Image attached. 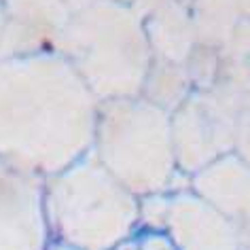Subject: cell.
I'll return each mask as SVG.
<instances>
[{
	"label": "cell",
	"instance_id": "cell-10",
	"mask_svg": "<svg viewBox=\"0 0 250 250\" xmlns=\"http://www.w3.org/2000/svg\"><path fill=\"white\" fill-rule=\"evenodd\" d=\"M145 23L155 60L187 64L197 47L195 28L189 11L178 0L140 4L134 2Z\"/></svg>",
	"mask_w": 250,
	"mask_h": 250
},
{
	"label": "cell",
	"instance_id": "cell-9",
	"mask_svg": "<svg viewBox=\"0 0 250 250\" xmlns=\"http://www.w3.org/2000/svg\"><path fill=\"white\" fill-rule=\"evenodd\" d=\"M189 187L233 225L250 246V166L235 151L225 153L189 178Z\"/></svg>",
	"mask_w": 250,
	"mask_h": 250
},
{
	"label": "cell",
	"instance_id": "cell-14",
	"mask_svg": "<svg viewBox=\"0 0 250 250\" xmlns=\"http://www.w3.org/2000/svg\"><path fill=\"white\" fill-rule=\"evenodd\" d=\"M2 23L4 20H2V7H0V39H2Z\"/></svg>",
	"mask_w": 250,
	"mask_h": 250
},
{
	"label": "cell",
	"instance_id": "cell-6",
	"mask_svg": "<svg viewBox=\"0 0 250 250\" xmlns=\"http://www.w3.org/2000/svg\"><path fill=\"white\" fill-rule=\"evenodd\" d=\"M172 136L178 170L193 176L233 151L237 110L210 89H195L172 112Z\"/></svg>",
	"mask_w": 250,
	"mask_h": 250
},
{
	"label": "cell",
	"instance_id": "cell-7",
	"mask_svg": "<svg viewBox=\"0 0 250 250\" xmlns=\"http://www.w3.org/2000/svg\"><path fill=\"white\" fill-rule=\"evenodd\" d=\"M45 178L0 159V250H45L51 242Z\"/></svg>",
	"mask_w": 250,
	"mask_h": 250
},
{
	"label": "cell",
	"instance_id": "cell-2",
	"mask_svg": "<svg viewBox=\"0 0 250 250\" xmlns=\"http://www.w3.org/2000/svg\"><path fill=\"white\" fill-rule=\"evenodd\" d=\"M58 51L100 102L142 96L155 62L136 4L93 0L70 13Z\"/></svg>",
	"mask_w": 250,
	"mask_h": 250
},
{
	"label": "cell",
	"instance_id": "cell-3",
	"mask_svg": "<svg viewBox=\"0 0 250 250\" xmlns=\"http://www.w3.org/2000/svg\"><path fill=\"white\" fill-rule=\"evenodd\" d=\"M53 242L112 250L140 227V197L123 187L91 151L42 185Z\"/></svg>",
	"mask_w": 250,
	"mask_h": 250
},
{
	"label": "cell",
	"instance_id": "cell-1",
	"mask_svg": "<svg viewBox=\"0 0 250 250\" xmlns=\"http://www.w3.org/2000/svg\"><path fill=\"white\" fill-rule=\"evenodd\" d=\"M100 100L60 51L0 58V159L41 178L93 148Z\"/></svg>",
	"mask_w": 250,
	"mask_h": 250
},
{
	"label": "cell",
	"instance_id": "cell-8",
	"mask_svg": "<svg viewBox=\"0 0 250 250\" xmlns=\"http://www.w3.org/2000/svg\"><path fill=\"white\" fill-rule=\"evenodd\" d=\"M2 39L0 58L58 51L70 20L64 0H0Z\"/></svg>",
	"mask_w": 250,
	"mask_h": 250
},
{
	"label": "cell",
	"instance_id": "cell-11",
	"mask_svg": "<svg viewBox=\"0 0 250 250\" xmlns=\"http://www.w3.org/2000/svg\"><path fill=\"white\" fill-rule=\"evenodd\" d=\"M193 91H195V87H193L191 74L185 64L155 60L146 77L142 96L172 115Z\"/></svg>",
	"mask_w": 250,
	"mask_h": 250
},
{
	"label": "cell",
	"instance_id": "cell-12",
	"mask_svg": "<svg viewBox=\"0 0 250 250\" xmlns=\"http://www.w3.org/2000/svg\"><path fill=\"white\" fill-rule=\"evenodd\" d=\"M112 250H176V248H174V244L164 231L138 227L132 235H127Z\"/></svg>",
	"mask_w": 250,
	"mask_h": 250
},
{
	"label": "cell",
	"instance_id": "cell-13",
	"mask_svg": "<svg viewBox=\"0 0 250 250\" xmlns=\"http://www.w3.org/2000/svg\"><path fill=\"white\" fill-rule=\"evenodd\" d=\"M45 250H81V248H74V246H68V244H62V242H49V246Z\"/></svg>",
	"mask_w": 250,
	"mask_h": 250
},
{
	"label": "cell",
	"instance_id": "cell-5",
	"mask_svg": "<svg viewBox=\"0 0 250 250\" xmlns=\"http://www.w3.org/2000/svg\"><path fill=\"white\" fill-rule=\"evenodd\" d=\"M140 227L164 231L176 250L244 248L233 225L191 187L142 197Z\"/></svg>",
	"mask_w": 250,
	"mask_h": 250
},
{
	"label": "cell",
	"instance_id": "cell-4",
	"mask_svg": "<svg viewBox=\"0 0 250 250\" xmlns=\"http://www.w3.org/2000/svg\"><path fill=\"white\" fill-rule=\"evenodd\" d=\"M91 153L140 199L183 189L172 117L145 96L100 102Z\"/></svg>",
	"mask_w": 250,
	"mask_h": 250
}]
</instances>
